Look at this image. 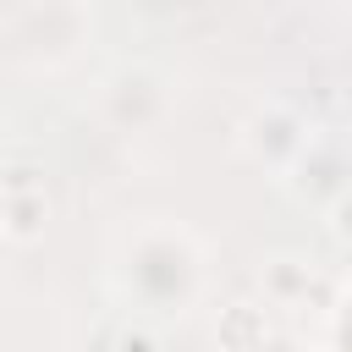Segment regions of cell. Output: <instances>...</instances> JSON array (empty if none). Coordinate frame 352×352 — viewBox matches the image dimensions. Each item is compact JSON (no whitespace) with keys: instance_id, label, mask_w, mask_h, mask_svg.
<instances>
[{"instance_id":"3957f363","label":"cell","mask_w":352,"mask_h":352,"mask_svg":"<svg viewBox=\"0 0 352 352\" xmlns=\"http://www.w3.org/2000/svg\"><path fill=\"white\" fill-rule=\"evenodd\" d=\"M38 231H44V192H33V187H6V192H0V236L33 242Z\"/></svg>"},{"instance_id":"6da1fadb","label":"cell","mask_w":352,"mask_h":352,"mask_svg":"<svg viewBox=\"0 0 352 352\" xmlns=\"http://www.w3.org/2000/svg\"><path fill=\"white\" fill-rule=\"evenodd\" d=\"M198 242L182 231V226H143L121 258V275H126V292H138L154 314H182L192 297H198V275H170V264H198Z\"/></svg>"},{"instance_id":"7a4b0ae2","label":"cell","mask_w":352,"mask_h":352,"mask_svg":"<svg viewBox=\"0 0 352 352\" xmlns=\"http://www.w3.org/2000/svg\"><path fill=\"white\" fill-rule=\"evenodd\" d=\"M242 143H248V154H253L258 165L292 170V165H297V154L314 143V132H308V126H302V116H292L286 104H264V110L248 121Z\"/></svg>"}]
</instances>
